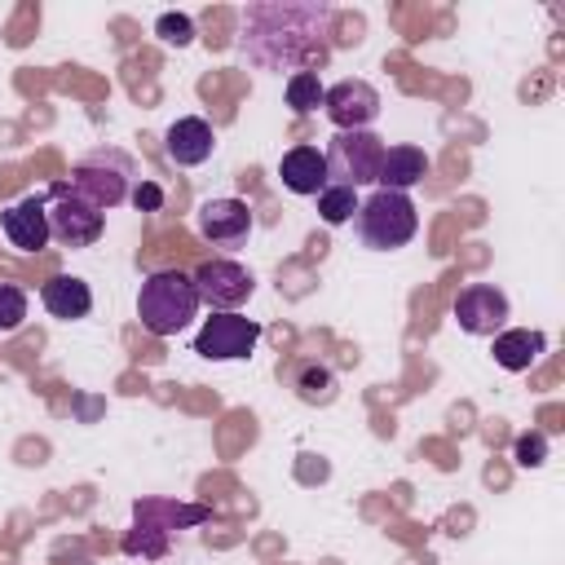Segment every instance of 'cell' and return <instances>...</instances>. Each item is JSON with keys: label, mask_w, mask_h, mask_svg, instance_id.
<instances>
[{"label": "cell", "mask_w": 565, "mask_h": 565, "mask_svg": "<svg viewBox=\"0 0 565 565\" xmlns=\"http://www.w3.org/2000/svg\"><path fill=\"white\" fill-rule=\"evenodd\" d=\"M322 97H327V88H322L318 71H300V75L287 79V106H291L296 115H313V110L322 106Z\"/></svg>", "instance_id": "cell-20"}, {"label": "cell", "mask_w": 565, "mask_h": 565, "mask_svg": "<svg viewBox=\"0 0 565 565\" xmlns=\"http://www.w3.org/2000/svg\"><path fill=\"white\" fill-rule=\"evenodd\" d=\"M194 313H199V291H194L190 274H181V269H154L137 291V318L159 340L185 331L194 322Z\"/></svg>", "instance_id": "cell-2"}, {"label": "cell", "mask_w": 565, "mask_h": 565, "mask_svg": "<svg viewBox=\"0 0 565 565\" xmlns=\"http://www.w3.org/2000/svg\"><path fill=\"white\" fill-rule=\"evenodd\" d=\"M256 340H260V322L243 313H212L194 335V353L207 362H238V358H252Z\"/></svg>", "instance_id": "cell-7"}, {"label": "cell", "mask_w": 565, "mask_h": 565, "mask_svg": "<svg viewBox=\"0 0 565 565\" xmlns=\"http://www.w3.org/2000/svg\"><path fill=\"white\" fill-rule=\"evenodd\" d=\"M512 459H516L521 468H539V463L547 459V437H543V433H521L516 446H512Z\"/></svg>", "instance_id": "cell-24"}, {"label": "cell", "mask_w": 565, "mask_h": 565, "mask_svg": "<svg viewBox=\"0 0 565 565\" xmlns=\"http://www.w3.org/2000/svg\"><path fill=\"white\" fill-rule=\"evenodd\" d=\"M190 282H194V291H199V305H207V309H216V313H234L247 296H252V274H247V265H238V260H225V256H216V260H203L194 274H190Z\"/></svg>", "instance_id": "cell-8"}, {"label": "cell", "mask_w": 565, "mask_h": 565, "mask_svg": "<svg viewBox=\"0 0 565 565\" xmlns=\"http://www.w3.org/2000/svg\"><path fill=\"white\" fill-rule=\"evenodd\" d=\"M26 318V291L18 282H0V331H18Z\"/></svg>", "instance_id": "cell-22"}, {"label": "cell", "mask_w": 565, "mask_h": 565, "mask_svg": "<svg viewBox=\"0 0 565 565\" xmlns=\"http://www.w3.org/2000/svg\"><path fill=\"white\" fill-rule=\"evenodd\" d=\"M0 230L18 252H44L49 247V207L40 194H26L0 212Z\"/></svg>", "instance_id": "cell-13"}, {"label": "cell", "mask_w": 565, "mask_h": 565, "mask_svg": "<svg viewBox=\"0 0 565 565\" xmlns=\"http://www.w3.org/2000/svg\"><path fill=\"white\" fill-rule=\"evenodd\" d=\"M322 110H327V119L335 124V132L371 128V119L380 115V93H375L366 79H340V84L327 88Z\"/></svg>", "instance_id": "cell-11"}, {"label": "cell", "mask_w": 565, "mask_h": 565, "mask_svg": "<svg viewBox=\"0 0 565 565\" xmlns=\"http://www.w3.org/2000/svg\"><path fill=\"white\" fill-rule=\"evenodd\" d=\"M358 190L353 185H327L322 194H318V212H322V221L327 225H344V221H353V212H358Z\"/></svg>", "instance_id": "cell-21"}, {"label": "cell", "mask_w": 565, "mask_h": 565, "mask_svg": "<svg viewBox=\"0 0 565 565\" xmlns=\"http://www.w3.org/2000/svg\"><path fill=\"white\" fill-rule=\"evenodd\" d=\"M132 516H137V525H132V534L124 539V547H132V543H141L146 534H154V539H150V556H163L168 534H172L177 525H199V521H207V508L172 503V499H146V503L132 508Z\"/></svg>", "instance_id": "cell-9"}, {"label": "cell", "mask_w": 565, "mask_h": 565, "mask_svg": "<svg viewBox=\"0 0 565 565\" xmlns=\"http://www.w3.org/2000/svg\"><path fill=\"white\" fill-rule=\"evenodd\" d=\"M194 225L212 247H238L252 234V207L243 199H207Z\"/></svg>", "instance_id": "cell-12"}, {"label": "cell", "mask_w": 565, "mask_h": 565, "mask_svg": "<svg viewBox=\"0 0 565 565\" xmlns=\"http://www.w3.org/2000/svg\"><path fill=\"white\" fill-rule=\"evenodd\" d=\"M132 177H137V163L115 150V146H97L88 150L75 168H71V190L79 199H88L93 207H119L128 194H132Z\"/></svg>", "instance_id": "cell-4"}, {"label": "cell", "mask_w": 565, "mask_h": 565, "mask_svg": "<svg viewBox=\"0 0 565 565\" xmlns=\"http://www.w3.org/2000/svg\"><path fill=\"white\" fill-rule=\"evenodd\" d=\"M238 49L260 71H313L331 57V4L327 0H260L238 13Z\"/></svg>", "instance_id": "cell-1"}, {"label": "cell", "mask_w": 565, "mask_h": 565, "mask_svg": "<svg viewBox=\"0 0 565 565\" xmlns=\"http://www.w3.org/2000/svg\"><path fill=\"white\" fill-rule=\"evenodd\" d=\"M508 318H512V305L490 282H468L459 291V300H455V322L468 335H499L508 327Z\"/></svg>", "instance_id": "cell-10"}, {"label": "cell", "mask_w": 565, "mask_h": 565, "mask_svg": "<svg viewBox=\"0 0 565 565\" xmlns=\"http://www.w3.org/2000/svg\"><path fill=\"white\" fill-rule=\"evenodd\" d=\"M291 388H296V397L300 402H309V406H327L331 397H335V371L331 366H322V362H300L296 371H291Z\"/></svg>", "instance_id": "cell-19"}, {"label": "cell", "mask_w": 565, "mask_h": 565, "mask_svg": "<svg viewBox=\"0 0 565 565\" xmlns=\"http://www.w3.org/2000/svg\"><path fill=\"white\" fill-rule=\"evenodd\" d=\"M40 300H44V309H49L53 318L75 322V318H88V309H93V287H88L84 278H75V274H57V278H49V282L40 287Z\"/></svg>", "instance_id": "cell-17"}, {"label": "cell", "mask_w": 565, "mask_h": 565, "mask_svg": "<svg viewBox=\"0 0 565 565\" xmlns=\"http://www.w3.org/2000/svg\"><path fill=\"white\" fill-rule=\"evenodd\" d=\"M353 225H358V238L362 247L371 252H397L415 238L419 230V212L411 203V194H397V190H371L358 212H353Z\"/></svg>", "instance_id": "cell-3"}, {"label": "cell", "mask_w": 565, "mask_h": 565, "mask_svg": "<svg viewBox=\"0 0 565 565\" xmlns=\"http://www.w3.org/2000/svg\"><path fill=\"white\" fill-rule=\"evenodd\" d=\"M128 199H132L141 212H159V203H163V190H159L154 181H141V185H137Z\"/></svg>", "instance_id": "cell-25"}, {"label": "cell", "mask_w": 565, "mask_h": 565, "mask_svg": "<svg viewBox=\"0 0 565 565\" xmlns=\"http://www.w3.org/2000/svg\"><path fill=\"white\" fill-rule=\"evenodd\" d=\"M44 207H49V234L62 247H93L106 230V212L93 207L88 199H79L71 190V181H53Z\"/></svg>", "instance_id": "cell-5"}, {"label": "cell", "mask_w": 565, "mask_h": 565, "mask_svg": "<svg viewBox=\"0 0 565 565\" xmlns=\"http://www.w3.org/2000/svg\"><path fill=\"white\" fill-rule=\"evenodd\" d=\"M154 35H159L163 44H172V49H185V44L194 40V22H190L185 13H159Z\"/></svg>", "instance_id": "cell-23"}, {"label": "cell", "mask_w": 565, "mask_h": 565, "mask_svg": "<svg viewBox=\"0 0 565 565\" xmlns=\"http://www.w3.org/2000/svg\"><path fill=\"white\" fill-rule=\"evenodd\" d=\"M327 159V172L335 185H371L375 172H380V159H384V137L371 132V128H349V132H335L331 146L322 150Z\"/></svg>", "instance_id": "cell-6"}, {"label": "cell", "mask_w": 565, "mask_h": 565, "mask_svg": "<svg viewBox=\"0 0 565 565\" xmlns=\"http://www.w3.org/2000/svg\"><path fill=\"white\" fill-rule=\"evenodd\" d=\"M547 340L543 331H525V327H512V331H499L494 335V362L503 371H530L539 358H543Z\"/></svg>", "instance_id": "cell-18"}, {"label": "cell", "mask_w": 565, "mask_h": 565, "mask_svg": "<svg viewBox=\"0 0 565 565\" xmlns=\"http://www.w3.org/2000/svg\"><path fill=\"white\" fill-rule=\"evenodd\" d=\"M163 150H168V159H172L177 168H199V163L212 159V150H216V132H212L207 119L185 115V119H177V124L163 132Z\"/></svg>", "instance_id": "cell-14"}, {"label": "cell", "mask_w": 565, "mask_h": 565, "mask_svg": "<svg viewBox=\"0 0 565 565\" xmlns=\"http://www.w3.org/2000/svg\"><path fill=\"white\" fill-rule=\"evenodd\" d=\"M278 177L291 194H322L331 185V172H327V159L318 146H291L282 159H278Z\"/></svg>", "instance_id": "cell-15"}, {"label": "cell", "mask_w": 565, "mask_h": 565, "mask_svg": "<svg viewBox=\"0 0 565 565\" xmlns=\"http://www.w3.org/2000/svg\"><path fill=\"white\" fill-rule=\"evenodd\" d=\"M428 177V154L419 146H384V159H380V172H375V185L380 190H397L406 194L411 185H419Z\"/></svg>", "instance_id": "cell-16"}]
</instances>
